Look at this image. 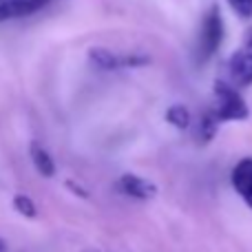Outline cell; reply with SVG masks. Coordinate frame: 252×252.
Returning <instances> with one entry per match:
<instances>
[{
    "instance_id": "9",
    "label": "cell",
    "mask_w": 252,
    "mask_h": 252,
    "mask_svg": "<svg viewBox=\"0 0 252 252\" xmlns=\"http://www.w3.org/2000/svg\"><path fill=\"white\" fill-rule=\"evenodd\" d=\"M166 122L173 124L175 128L186 130L190 126V111L182 104H173L168 111H166Z\"/></svg>"
},
{
    "instance_id": "4",
    "label": "cell",
    "mask_w": 252,
    "mask_h": 252,
    "mask_svg": "<svg viewBox=\"0 0 252 252\" xmlns=\"http://www.w3.org/2000/svg\"><path fill=\"white\" fill-rule=\"evenodd\" d=\"M89 58H91V62L95 66L106 69V71L135 69V66L151 64V56H146V53H118L106 47H93L89 51Z\"/></svg>"
},
{
    "instance_id": "6",
    "label": "cell",
    "mask_w": 252,
    "mask_h": 252,
    "mask_svg": "<svg viewBox=\"0 0 252 252\" xmlns=\"http://www.w3.org/2000/svg\"><path fill=\"white\" fill-rule=\"evenodd\" d=\"M118 190L124 192L130 199H139V201H148L157 195V186L153 182L144 177H137V175H122L118 179Z\"/></svg>"
},
{
    "instance_id": "11",
    "label": "cell",
    "mask_w": 252,
    "mask_h": 252,
    "mask_svg": "<svg viewBox=\"0 0 252 252\" xmlns=\"http://www.w3.org/2000/svg\"><path fill=\"white\" fill-rule=\"evenodd\" d=\"M13 208H16L18 213H20L22 217H27V219H35V217H38V208H35L33 199H31V197H27V195H16V197H13Z\"/></svg>"
},
{
    "instance_id": "2",
    "label": "cell",
    "mask_w": 252,
    "mask_h": 252,
    "mask_svg": "<svg viewBox=\"0 0 252 252\" xmlns=\"http://www.w3.org/2000/svg\"><path fill=\"white\" fill-rule=\"evenodd\" d=\"M215 95H217V104L213 106V113L217 115L219 122H230V120H246L250 115L248 104L244 97L239 95L235 84L228 80H217L215 82Z\"/></svg>"
},
{
    "instance_id": "15",
    "label": "cell",
    "mask_w": 252,
    "mask_h": 252,
    "mask_svg": "<svg viewBox=\"0 0 252 252\" xmlns=\"http://www.w3.org/2000/svg\"><path fill=\"white\" fill-rule=\"evenodd\" d=\"M87 252H91V250H87Z\"/></svg>"
},
{
    "instance_id": "12",
    "label": "cell",
    "mask_w": 252,
    "mask_h": 252,
    "mask_svg": "<svg viewBox=\"0 0 252 252\" xmlns=\"http://www.w3.org/2000/svg\"><path fill=\"white\" fill-rule=\"evenodd\" d=\"M230 9L237 13L239 18H252V0H228Z\"/></svg>"
},
{
    "instance_id": "13",
    "label": "cell",
    "mask_w": 252,
    "mask_h": 252,
    "mask_svg": "<svg viewBox=\"0 0 252 252\" xmlns=\"http://www.w3.org/2000/svg\"><path fill=\"white\" fill-rule=\"evenodd\" d=\"M66 188H69V190H73L75 195H80V197H89V192L82 190V188H78V184H75L73 179H66Z\"/></svg>"
},
{
    "instance_id": "7",
    "label": "cell",
    "mask_w": 252,
    "mask_h": 252,
    "mask_svg": "<svg viewBox=\"0 0 252 252\" xmlns=\"http://www.w3.org/2000/svg\"><path fill=\"white\" fill-rule=\"evenodd\" d=\"M230 179L239 197L252 208V157H244L241 161H237Z\"/></svg>"
},
{
    "instance_id": "5",
    "label": "cell",
    "mask_w": 252,
    "mask_h": 252,
    "mask_svg": "<svg viewBox=\"0 0 252 252\" xmlns=\"http://www.w3.org/2000/svg\"><path fill=\"white\" fill-rule=\"evenodd\" d=\"M53 2L56 0H0V22L29 18L33 13H40L42 9L51 7Z\"/></svg>"
},
{
    "instance_id": "8",
    "label": "cell",
    "mask_w": 252,
    "mask_h": 252,
    "mask_svg": "<svg viewBox=\"0 0 252 252\" xmlns=\"http://www.w3.org/2000/svg\"><path fill=\"white\" fill-rule=\"evenodd\" d=\"M29 155H31L33 166L38 168V173L42 175V177H53V175H56V161H53L51 153H49L40 142L29 144Z\"/></svg>"
},
{
    "instance_id": "10",
    "label": "cell",
    "mask_w": 252,
    "mask_h": 252,
    "mask_svg": "<svg viewBox=\"0 0 252 252\" xmlns=\"http://www.w3.org/2000/svg\"><path fill=\"white\" fill-rule=\"evenodd\" d=\"M219 124H221V122H219L217 115L213 113V109L206 111V113L201 115V122H199V142L201 144L210 142V139L215 137V133H217Z\"/></svg>"
},
{
    "instance_id": "3",
    "label": "cell",
    "mask_w": 252,
    "mask_h": 252,
    "mask_svg": "<svg viewBox=\"0 0 252 252\" xmlns=\"http://www.w3.org/2000/svg\"><path fill=\"white\" fill-rule=\"evenodd\" d=\"M228 82L235 84L237 89H244L252 84V27L246 31L239 49L230 56L226 64Z\"/></svg>"
},
{
    "instance_id": "1",
    "label": "cell",
    "mask_w": 252,
    "mask_h": 252,
    "mask_svg": "<svg viewBox=\"0 0 252 252\" xmlns=\"http://www.w3.org/2000/svg\"><path fill=\"white\" fill-rule=\"evenodd\" d=\"M223 35H226V27H223L221 11H219L217 4H213L204 13L199 35H197V60H199V64L208 62L217 53V49L223 42Z\"/></svg>"
},
{
    "instance_id": "14",
    "label": "cell",
    "mask_w": 252,
    "mask_h": 252,
    "mask_svg": "<svg viewBox=\"0 0 252 252\" xmlns=\"http://www.w3.org/2000/svg\"><path fill=\"white\" fill-rule=\"evenodd\" d=\"M0 252H9L7 244H4V239H0Z\"/></svg>"
}]
</instances>
